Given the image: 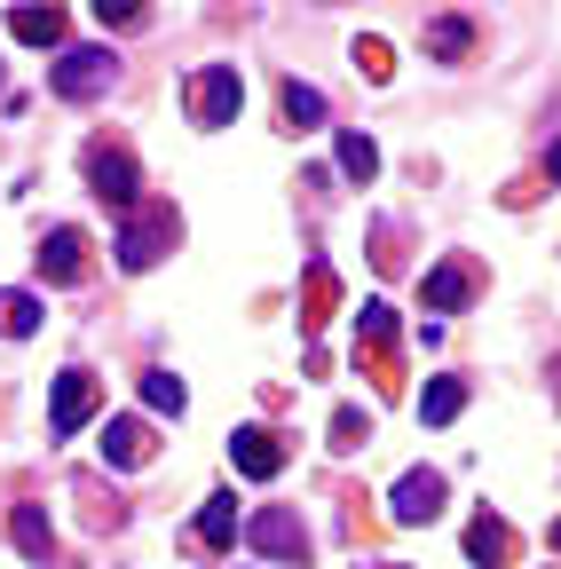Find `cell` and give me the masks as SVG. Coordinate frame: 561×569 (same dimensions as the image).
Segmentation results:
<instances>
[{
  "label": "cell",
  "instance_id": "6da1fadb",
  "mask_svg": "<svg viewBox=\"0 0 561 569\" xmlns=\"http://www.w3.org/2000/svg\"><path fill=\"white\" fill-rule=\"evenodd\" d=\"M111 71H119L111 48H63V56L48 63V88H56L63 103H96V96H111Z\"/></svg>",
  "mask_w": 561,
  "mask_h": 569
},
{
  "label": "cell",
  "instance_id": "7a4b0ae2",
  "mask_svg": "<svg viewBox=\"0 0 561 569\" xmlns=\"http://www.w3.org/2000/svg\"><path fill=\"white\" fill-rule=\"evenodd\" d=\"M238 103H246L238 63H198V80H190V119H198V127H230Z\"/></svg>",
  "mask_w": 561,
  "mask_h": 569
},
{
  "label": "cell",
  "instance_id": "3957f363",
  "mask_svg": "<svg viewBox=\"0 0 561 569\" xmlns=\"http://www.w3.org/2000/svg\"><path fill=\"white\" fill-rule=\"evenodd\" d=\"M88 190L119 213H134V198H143V182H134V159L119 151V142H88Z\"/></svg>",
  "mask_w": 561,
  "mask_h": 569
},
{
  "label": "cell",
  "instance_id": "277c9868",
  "mask_svg": "<svg viewBox=\"0 0 561 569\" xmlns=\"http://www.w3.org/2000/svg\"><path fill=\"white\" fill-rule=\"evenodd\" d=\"M174 238H182L174 206H151V213H134V222L119 230V261H127V269H151V261H159Z\"/></svg>",
  "mask_w": 561,
  "mask_h": 569
},
{
  "label": "cell",
  "instance_id": "5b68a950",
  "mask_svg": "<svg viewBox=\"0 0 561 569\" xmlns=\"http://www.w3.org/2000/svg\"><path fill=\"white\" fill-rule=\"evenodd\" d=\"M96 403H103V388H96V372H63L56 380V403H48V436H80V427L96 419Z\"/></svg>",
  "mask_w": 561,
  "mask_h": 569
},
{
  "label": "cell",
  "instance_id": "8992f818",
  "mask_svg": "<svg viewBox=\"0 0 561 569\" xmlns=\"http://www.w3.org/2000/svg\"><path fill=\"white\" fill-rule=\"evenodd\" d=\"M388 515H395V522H435V515H443V475H435V467H411V475L395 482V498H388Z\"/></svg>",
  "mask_w": 561,
  "mask_h": 569
},
{
  "label": "cell",
  "instance_id": "52a82bcc",
  "mask_svg": "<svg viewBox=\"0 0 561 569\" xmlns=\"http://www.w3.org/2000/svg\"><path fill=\"white\" fill-rule=\"evenodd\" d=\"M246 538H253V546H261L269 561H301V553H309V530H301V522H293L285 507H261V515L246 522Z\"/></svg>",
  "mask_w": 561,
  "mask_h": 569
},
{
  "label": "cell",
  "instance_id": "ba28073f",
  "mask_svg": "<svg viewBox=\"0 0 561 569\" xmlns=\"http://www.w3.org/2000/svg\"><path fill=\"white\" fill-rule=\"evenodd\" d=\"M40 277H48V284H80V277H88V238H80V230H48Z\"/></svg>",
  "mask_w": 561,
  "mask_h": 569
},
{
  "label": "cell",
  "instance_id": "9c48e42d",
  "mask_svg": "<svg viewBox=\"0 0 561 569\" xmlns=\"http://www.w3.org/2000/svg\"><path fill=\"white\" fill-rule=\"evenodd\" d=\"M230 459H238V475H253V482H269L277 467H285V443L269 436V427H238L230 436Z\"/></svg>",
  "mask_w": 561,
  "mask_h": 569
},
{
  "label": "cell",
  "instance_id": "30bf717a",
  "mask_svg": "<svg viewBox=\"0 0 561 569\" xmlns=\"http://www.w3.org/2000/svg\"><path fill=\"white\" fill-rule=\"evenodd\" d=\"M103 459H111V467H143V459H151V427H143V419H111V427H103Z\"/></svg>",
  "mask_w": 561,
  "mask_h": 569
},
{
  "label": "cell",
  "instance_id": "8fae6325",
  "mask_svg": "<svg viewBox=\"0 0 561 569\" xmlns=\"http://www.w3.org/2000/svg\"><path fill=\"white\" fill-rule=\"evenodd\" d=\"M198 546H238V498L230 490H214V498H206V507H198Z\"/></svg>",
  "mask_w": 561,
  "mask_h": 569
},
{
  "label": "cell",
  "instance_id": "7c38bea8",
  "mask_svg": "<svg viewBox=\"0 0 561 569\" xmlns=\"http://www.w3.org/2000/svg\"><path fill=\"white\" fill-rule=\"evenodd\" d=\"M9 32L24 48H63V9H9Z\"/></svg>",
  "mask_w": 561,
  "mask_h": 569
},
{
  "label": "cell",
  "instance_id": "4fadbf2b",
  "mask_svg": "<svg viewBox=\"0 0 561 569\" xmlns=\"http://www.w3.org/2000/svg\"><path fill=\"white\" fill-rule=\"evenodd\" d=\"M9 530H17V546H24V561H48V553H56V530H48V515H40V507H17V515H9Z\"/></svg>",
  "mask_w": 561,
  "mask_h": 569
},
{
  "label": "cell",
  "instance_id": "5bb4252c",
  "mask_svg": "<svg viewBox=\"0 0 561 569\" xmlns=\"http://www.w3.org/2000/svg\"><path fill=\"white\" fill-rule=\"evenodd\" d=\"M467 293H474V277H467V261H443V269L428 277V309H467Z\"/></svg>",
  "mask_w": 561,
  "mask_h": 569
},
{
  "label": "cell",
  "instance_id": "9a60e30c",
  "mask_svg": "<svg viewBox=\"0 0 561 569\" xmlns=\"http://www.w3.org/2000/svg\"><path fill=\"white\" fill-rule=\"evenodd\" d=\"M277 103H285V127H293V134H301V127H324V96H317V88H301V80L277 88Z\"/></svg>",
  "mask_w": 561,
  "mask_h": 569
},
{
  "label": "cell",
  "instance_id": "2e32d148",
  "mask_svg": "<svg viewBox=\"0 0 561 569\" xmlns=\"http://www.w3.org/2000/svg\"><path fill=\"white\" fill-rule=\"evenodd\" d=\"M467 48H474V24H467V17H435V24H428V56L459 63Z\"/></svg>",
  "mask_w": 561,
  "mask_h": 569
},
{
  "label": "cell",
  "instance_id": "e0dca14e",
  "mask_svg": "<svg viewBox=\"0 0 561 569\" xmlns=\"http://www.w3.org/2000/svg\"><path fill=\"white\" fill-rule=\"evenodd\" d=\"M40 332V301L32 293H0V340H32Z\"/></svg>",
  "mask_w": 561,
  "mask_h": 569
},
{
  "label": "cell",
  "instance_id": "ac0fdd59",
  "mask_svg": "<svg viewBox=\"0 0 561 569\" xmlns=\"http://www.w3.org/2000/svg\"><path fill=\"white\" fill-rule=\"evenodd\" d=\"M459 411H467V388L459 380H435L428 396H419V419H428V427H451Z\"/></svg>",
  "mask_w": 561,
  "mask_h": 569
},
{
  "label": "cell",
  "instance_id": "d6986e66",
  "mask_svg": "<svg viewBox=\"0 0 561 569\" xmlns=\"http://www.w3.org/2000/svg\"><path fill=\"white\" fill-rule=\"evenodd\" d=\"M340 174H348V182H372V174H380L372 134H340Z\"/></svg>",
  "mask_w": 561,
  "mask_h": 569
},
{
  "label": "cell",
  "instance_id": "ffe728a7",
  "mask_svg": "<svg viewBox=\"0 0 561 569\" xmlns=\"http://www.w3.org/2000/svg\"><path fill=\"white\" fill-rule=\"evenodd\" d=\"M388 340H395V309L388 301H364L357 309V348H388Z\"/></svg>",
  "mask_w": 561,
  "mask_h": 569
},
{
  "label": "cell",
  "instance_id": "44dd1931",
  "mask_svg": "<svg viewBox=\"0 0 561 569\" xmlns=\"http://www.w3.org/2000/svg\"><path fill=\"white\" fill-rule=\"evenodd\" d=\"M507 546H514V538H507V522H490V515L467 530V553H474V561H507Z\"/></svg>",
  "mask_w": 561,
  "mask_h": 569
},
{
  "label": "cell",
  "instance_id": "7402d4cb",
  "mask_svg": "<svg viewBox=\"0 0 561 569\" xmlns=\"http://www.w3.org/2000/svg\"><path fill=\"white\" fill-rule=\"evenodd\" d=\"M143 403H151V411H174V419H182V403H190V396H182V380H174V372H143Z\"/></svg>",
  "mask_w": 561,
  "mask_h": 569
},
{
  "label": "cell",
  "instance_id": "603a6c76",
  "mask_svg": "<svg viewBox=\"0 0 561 569\" xmlns=\"http://www.w3.org/2000/svg\"><path fill=\"white\" fill-rule=\"evenodd\" d=\"M357 443H364V411L340 403V411H332V451H357Z\"/></svg>",
  "mask_w": 561,
  "mask_h": 569
},
{
  "label": "cell",
  "instance_id": "cb8c5ba5",
  "mask_svg": "<svg viewBox=\"0 0 561 569\" xmlns=\"http://www.w3.org/2000/svg\"><path fill=\"white\" fill-rule=\"evenodd\" d=\"M96 24H103V32H111V24L127 32V24H143V9H111V0H96Z\"/></svg>",
  "mask_w": 561,
  "mask_h": 569
},
{
  "label": "cell",
  "instance_id": "d4e9b609",
  "mask_svg": "<svg viewBox=\"0 0 561 569\" xmlns=\"http://www.w3.org/2000/svg\"><path fill=\"white\" fill-rule=\"evenodd\" d=\"M357 63L372 71V80H388V48H380V40H364V48H357Z\"/></svg>",
  "mask_w": 561,
  "mask_h": 569
},
{
  "label": "cell",
  "instance_id": "484cf974",
  "mask_svg": "<svg viewBox=\"0 0 561 569\" xmlns=\"http://www.w3.org/2000/svg\"><path fill=\"white\" fill-rule=\"evenodd\" d=\"M545 174H553V182H561V142H553V151H545Z\"/></svg>",
  "mask_w": 561,
  "mask_h": 569
}]
</instances>
